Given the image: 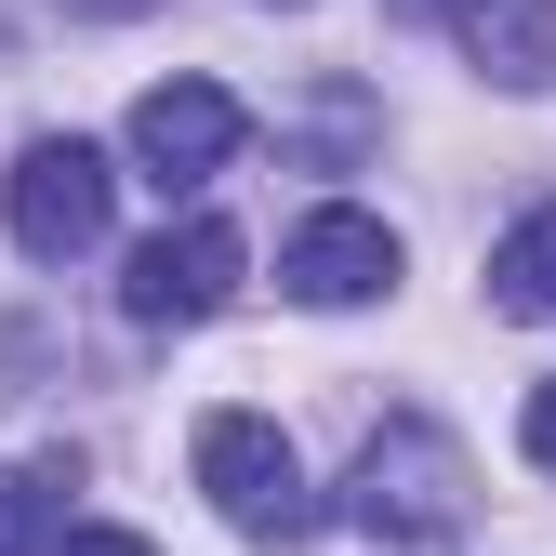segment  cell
Segmentation results:
<instances>
[{
	"instance_id": "1",
	"label": "cell",
	"mask_w": 556,
	"mask_h": 556,
	"mask_svg": "<svg viewBox=\"0 0 556 556\" xmlns=\"http://www.w3.org/2000/svg\"><path fill=\"white\" fill-rule=\"evenodd\" d=\"M344 530H358V556H451L464 543V451L397 410L344 477Z\"/></svg>"
},
{
	"instance_id": "2",
	"label": "cell",
	"mask_w": 556,
	"mask_h": 556,
	"mask_svg": "<svg viewBox=\"0 0 556 556\" xmlns=\"http://www.w3.org/2000/svg\"><path fill=\"white\" fill-rule=\"evenodd\" d=\"M186 464H199V491H213V517L239 543H305L318 504H305V464H292V438H278L265 410H199Z\"/></svg>"
},
{
	"instance_id": "3",
	"label": "cell",
	"mask_w": 556,
	"mask_h": 556,
	"mask_svg": "<svg viewBox=\"0 0 556 556\" xmlns=\"http://www.w3.org/2000/svg\"><path fill=\"white\" fill-rule=\"evenodd\" d=\"M106 199H119L106 147H80V132H40V147L14 160V186H0V213H14V252H27V265H80V252L106 239Z\"/></svg>"
},
{
	"instance_id": "4",
	"label": "cell",
	"mask_w": 556,
	"mask_h": 556,
	"mask_svg": "<svg viewBox=\"0 0 556 556\" xmlns=\"http://www.w3.org/2000/svg\"><path fill=\"white\" fill-rule=\"evenodd\" d=\"M226 292H239V226L226 213H186V226H160L147 252L119 265V318L132 331H199Z\"/></svg>"
},
{
	"instance_id": "5",
	"label": "cell",
	"mask_w": 556,
	"mask_h": 556,
	"mask_svg": "<svg viewBox=\"0 0 556 556\" xmlns=\"http://www.w3.org/2000/svg\"><path fill=\"white\" fill-rule=\"evenodd\" d=\"M239 147H252V106L226 80H160L147 106H132V173L147 186H213Z\"/></svg>"
},
{
	"instance_id": "6",
	"label": "cell",
	"mask_w": 556,
	"mask_h": 556,
	"mask_svg": "<svg viewBox=\"0 0 556 556\" xmlns=\"http://www.w3.org/2000/svg\"><path fill=\"white\" fill-rule=\"evenodd\" d=\"M278 292L292 305H371V292H397V226L384 213H305L292 252H278Z\"/></svg>"
},
{
	"instance_id": "7",
	"label": "cell",
	"mask_w": 556,
	"mask_h": 556,
	"mask_svg": "<svg viewBox=\"0 0 556 556\" xmlns=\"http://www.w3.org/2000/svg\"><path fill=\"white\" fill-rule=\"evenodd\" d=\"M464 40H477V66L504 93H556V0H477Z\"/></svg>"
},
{
	"instance_id": "8",
	"label": "cell",
	"mask_w": 556,
	"mask_h": 556,
	"mask_svg": "<svg viewBox=\"0 0 556 556\" xmlns=\"http://www.w3.org/2000/svg\"><path fill=\"white\" fill-rule=\"evenodd\" d=\"M66 491H80V451H40V464H0V556H40Z\"/></svg>"
},
{
	"instance_id": "9",
	"label": "cell",
	"mask_w": 556,
	"mask_h": 556,
	"mask_svg": "<svg viewBox=\"0 0 556 556\" xmlns=\"http://www.w3.org/2000/svg\"><path fill=\"white\" fill-rule=\"evenodd\" d=\"M491 305H504V318H556V199L504 226V252H491Z\"/></svg>"
},
{
	"instance_id": "10",
	"label": "cell",
	"mask_w": 556,
	"mask_h": 556,
	"mask_svg": "<svg viewBox=\"0 0 556 556\" xmlns=\"http://www.w3.org/2000/svg\"><path fill=\"white\" fill-rule=\"evenodd\" d=\"M40 556H160V543H147V530H53Z\"/></svg>"
},
{
	"instance_id": "11",
	"label": "cell",
	"mask_w": 556,
	"mask_h": 556,
	"mask_svg": "<svg viewBox=\"0 0 556 556\" xmlns=\"http://www.w3.org/2000/svg\"><path fill=\"white\" fill-rule=\"evenodd\" d=\"M517 451L556 477V384H530V410H517Z\"/></svg>"
},
{
	"instance_id": "12",
	"label": "cell",
	"mask_w": 556,
	"mask_h": 556,
	"mask_svg": "<svg viewBox=\"0 0 556 556\" xmlns=\"http://www.w3.org/2000/svg\"><path fill=\"white\" fill-rule=\"evenodd\" d=\"M477 0H384V27H464Z\"/></svg>"
},
{
	"instance_id": "13",
	"label": "cell",
	"mask_w": 556,
	"mask_h": 556,
	"mask_svg": "<svg viewBox=\"0 0 556 556\" xmlns=\"http://www.w3.org/2000/svg\"><path fill=\"white\" fill-rule=\"evenodd\" d=\"M53 14H80V27H119V14H160V0H53Z\"/></svg>"
},
{
	"instance_id": "14",
	"label": "cell",
	"mask_w": 556,
	"mask_h": 556,
	"mask_svg": "<svg viewBox=\"0 0 556 556\" xmlns=\"http://www.w3.org/2000/svg\"><path fill=\"white\" fill-rule=\"evenodd\" d=\"M40 14H53V0H0V53H14V40H27Z\"/></svg>"
},
{
	"instance_id": "15",
	"label": "cell",
	"mask_w": 556,
	"mask_h": 556,
	"mask_svg": "<svg viewBox=\"0 0 556 556\" xmlns=\"http://www.w3.org/2000/svg\"><path fill=\"white\" fill-rule=\"evenodd\" d=\"M252 14H305V0H252Z\"/></svg>"
}]
</instances>
